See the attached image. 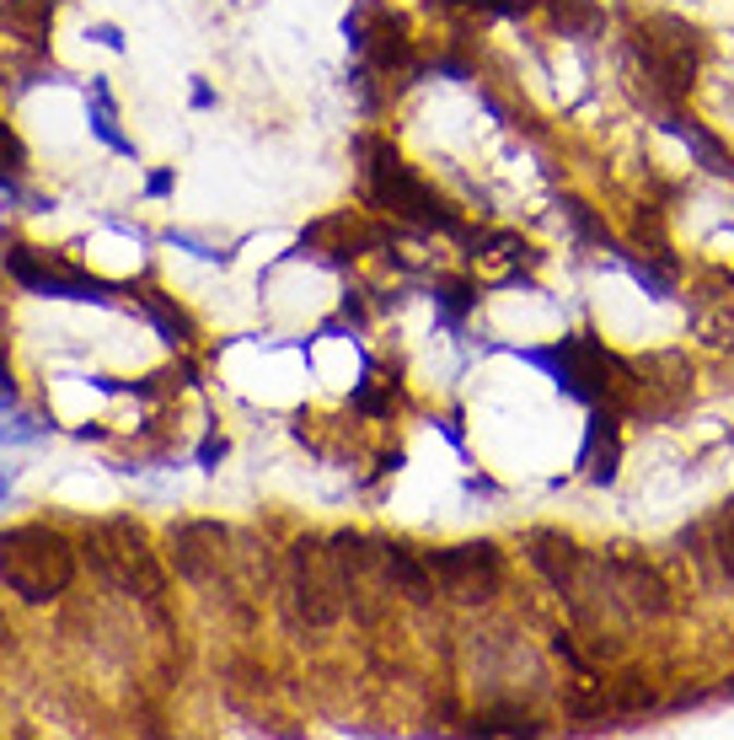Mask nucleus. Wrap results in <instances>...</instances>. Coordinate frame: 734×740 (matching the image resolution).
<instances>
[{"label":"nucleus","mask_w":734,"mask_h":740,"mask_svg":"<svg viewBox=\"0 0 734 740\" xmlns=\"http://www.w3.org/2000/svg\"><path fill=\"white\" fill-rule=\"evenodd\" d=\"M151 193H172V172H151Z\"/></svg>","instance_id":"obj_20"},{"label":"nucleus","mask_w":734,"mask_h":740,"mask_svg":"<svg viewBox=\"0 0 734 740\" xmlns=\"http://www.w3.org/2000/svg\"><path fill=\"white\" fill-rule=\"evenodd\" d=\"M531 548H537V553H531L537 569L548 574L552 585H568V574H574V563H579V558H574V542H568V537H552V532H537Z\"/></svg>","instance_id":"obj_7"},{"label":"nucleus","mask_w":734,"mask_h":740,"mask_svg":"<svg viewBox=\"0 0 734 740\" xmlns=\"http://www.w3.org/2000/svg\"><path fill=\"white\" fill-rule=\"evenodd\" d=\"M489 247H493V258H526L531 252L520 237H489Z\"/></svg>","instance_id":"obj_17"},{"label":"nucleus","mask_w":734,"mask_h":740,"mask_svg":"<svg viewBox=\"0 0 734 740\" xmlns=\"http://www.w3.org/2000/svg\"><path fill=\"white\" fill-rule=\"evenodd\" d=\"M386 580H397V585H402L413 601H429V574L408 553H402V548H392V553H386Z\"/></svg>","instance_id":"obj_10"},{"label":"nucleus","mask_w":734,"mask_h":740,"mask_svg":"<svg viewBox=\"0 0 734 740\" xmlns=\"http://www.w3.org/2000/svg\"><path fill=\"white\" fill-rule=\"evenodd\" d=\"M370 193H375V204H386V210H397L402 220H413V226H434V231H456V215H445V204L429 193L386 145H375V167H370Z\"/></svg>","instance_id":"obj_3"},{"label":"nucleus","mask_w":734,"mask_h":740,"mask_svg":"<svg viewBox=\"0 0 734 740\" xmlns=\"http://www.w3.org/2000/svg\"><path fill=\"white\" fill-rule=\"evenodd\" d=\"M713 537H719V558H724V569L734 574V504L719 515V526H713Z\"/></svg>","instance_id":"obj_15"},{"label":"nucleus","mask_w":734,"mask_h":740,"mask_svg":"<svg viewBox=\"0 0 734 740\" xmlns=\"http://www.w3.org/2000/svg\"><path fill=\"white\" fill-rule=\"evenodd\" d=\"M563 210H568V220H574V226H579V231H585V237H590V242H612V237H606V226H601V220H595V215H590V210H585V204H579V199H568V204H563Z\"/></svg>","instance_id":"obj_14"},{"label":"nucleus","mask_w":734,"mask_h":740,"mask_svg":"<svg viewBox=\"0 0 734 740\" xmlns=\"http://www.w3.org/2000/svg\"><path fill=\"white\" fill-rule=\"evenodd\" d=\"M97 38L108 44V49H123V38H119V27H97Z\"/></svg>","instance_id":"obj_21"},{"label":"nucleus","mask_w":734,"mask_h":740,"mask_svg":"<svg viewBox=\"0 0 734 740\" xmlns=\"http://www.w3.org/2000/svg\"><path fill=\"white\" fill-rule=\"evenodd\" d=\"M0 580L27 596V601H49L70 580V548L60 532L27 526V532H0Z\"/></svg>","instance_id":"obj_1"},{"label":"nucleus","mask_w":734,"mask_h":740,"mask_svg":"<svg viewBox=\"0 0 734 740\" xmlns=\"http://www.w3.org/2000/svg\"><path fill=\"white\" fill-rule=\"evenodd\" d=\"M616 456H622V445H616V425L612 414H590V430H585V451H579V467L590 473V484H612L616 478Z\"/></svg>","instance_id":"obj_5"},{"label":"nucleus","mask_w":734,"mask_h":740,"mask_svg":"<svg viewBox=\"0 0 734 740\" xmlns=\"http://www.w3.org/2000/svg\"><path fill=\"white\" fill-rule=\"evenodd\" d=\"M526 366H542L557 381V392L579 397V403H601L606 397V375L616 370V360L590 338V333H574V338H557L548 349H520Z\"/></svg>","instance_id":"obj_2"},{"label":"nucleus","mask_w":734,"mask_h":740,"mask_svg":"<svg viewBox=\"0 0 734 740\" xmlns=\"http://www.w3.org/2000/svg\"><path fill=\"white\" fill-rule=\"evenodd\" d=\"M472 736H537V725L526 714H489L472 725Z\"/></svg>","instance_id":"obj_13"},{"label":"nucleus","mask_w":734,"mask_h":740,"mask_svg":"<svg viewBox=\"0 0 734 740\" xmlns=\"http://www.w3.org/2000/svg\"><path fill=\"white\" fill-rule=\"evenodd\" d=\"M552 22L563 33H595L601 27V5L595 0H552Z\"/></svg>","instance_id":"obj_9"},{"label":"nucleus","mask_w":734,"mask_h":740,"mask_svg":"<svg viewBox=\"0 0 734 740\" xmlns=\"http://www.w3.org/2000/svg\"><path fill=\"white\" fill-rule=\"evenodd\" d=\"M0 638H5V628H0Z\"/></svg>","instance_id":"obj_22"},{"label":"nucleus","mask_w":734,"mask_h":740,"mask_svg":"<svg viewBox=\"0 0 734 740\" xmlns=\"http://www.w3.org/2000/svg\"><path fill=\"white\" fill-rule=\"evenodd\" d=\"M467 5H478V11H489V16H520L531 0H467Z\"/></svg>","instance_id":"obj_16"},{"label":"nucleus","mask_w":734,"mask_h":740,"mask_svg":"<svg viewBox=\"0 0 734 740\" xmlns=\"http://www.w3.org/2000/svg\"><path fill=\"white\" fill-rule=\"evenodd\" d=\"M145 311H151V322L161 327V338H167V344H183L188 338V317L183 311H172L161 296H145Z\"/></svg>","instance_id":"obj_11"},{"label":"nucleus","mask_w":734,"mask_h":740,"mask_svg":"<svg viewBox=\"0 0 734 740\" xmlns=\"http://www.w3.org/2000/svg\"><path fill=\"white\" fill-rule=\"evenodd\" d=\"M434 301L445 307V322H461L467 311L478 307V290H472V285H456V279H450V285H440V290H434Z\"/></svg>","instance_id":"obj_12"},{"label":"nucleus","mask_w":734,"mask_h":740,"mask_svg":"<svg viewBox=\"0 0 734 740\" xmlns=\"http://www.w3.org/2000/svg\"><path fill=\"white\" fill-rule=\"evenodd\" d=\"M671 129L681 134V140H686V145H691V151H697V156H702V167H708V172H719V178H730V172H734L730 156H724V145H719V140H708V134H702L697 123L671 119Z\"/></svg>","instance_id":"obj_8"},{"label":"nucleus","mask_w":734,"mask_h":740,"mask_svg":"<svg viewBox=\"0 0 734 740\" xmlns=\"http://www.w3.org/2000/svg\"><path fill=\"white\" fill-rule=\"evenodd\" d=\"M354 403H360L365 414H386V408H392V397H386V392H370V386H360V392H354Z\"/></svg>","instance_id":"obj_18"},{"label":"nucleus","mask_w":734,"mask_h":740,"mask_svg":"<svg viewBox=\"0 0 734 740\" xmlns=\"http://www.w3.org/2000/svg\"><path fill=\"white\" fill-rule=\"evenodd\" d=\"M220 456H226V440H215V434H209V440L198 445V462H204V467H215Z\"/></svg>","instance_id":"obj_19"},{"label":"nucleus","mask_w":734,"mask_h":740,"mask_svg":"<svg viewBox=\"0 0 734 740\" xmlns=\"http://www.w3.org/2000/svg\"><path fill=\"white\" fill-rule=\"evenodd\" d=\"M429 569L445 580V590L456 601H489L498 585V553L493 542H467V548H445L429 558Z\"/></svg>","instance_id":"obj_4"},{"label":"nucleus","mask_w":734,"mask_h":740,"mask_svg":"<svg viewBox=\"0 0 734 740\" xmlns=\"http://www.w3.org/2000/svg\"><path fill=\"white\" fill-rule=\"evenodd\" d=\"M616 574H622V596H627L638 612H654V617L665 612V585H660V574H649L643 563H622Z\"/></svg>","instance_id":"obj_6"}]
</instances>
